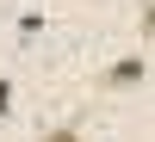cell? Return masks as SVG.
I'll list each match as a JSON object with an SVG mask.
<instances>
[{"mask_svg": "<svg viewBox=\"0 0 155 142\" xmlns=\"http://www.w3.org/2000/svg\"><path fill=\"white\" fill-rule=\"evenodd\" d=\"M149 80V62H143V49H130V56H118L106 74H99V87L106 93H137V87Z\"/></svg>", "mask_w": 155, "mask_h": 142, "instance_id": "obj_1", "label": "cell"}, {"mask_svg": "<svg viewBox=\"0 0 155 142\" xmlns=\"http://www.w3.org/2000/svg\"><path fill=\"white\" fill-rule=\"evenodd\" d=\"M12 111V80H0V118Z\"/></svg>", "mask_w": 155, "mask_h": 142, "instance_id": "obj_2", "label": "cell"}]
</instances>
